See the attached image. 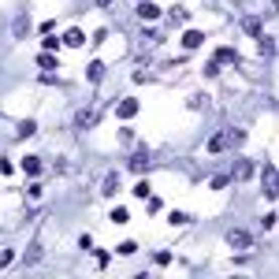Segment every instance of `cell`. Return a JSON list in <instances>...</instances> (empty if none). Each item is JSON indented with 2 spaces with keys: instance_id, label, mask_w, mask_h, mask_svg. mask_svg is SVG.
Masks as SVG:
<instances>
[{
  "instance_id": "cell-8",
  "label": "cell",
  "mask_w": 279,
  "mask_h": 279,
  "mask_svg": "<svg viewBox=\"0 0 279 279\" xmlns=\"http://www.w3.org/2000/svg\"><path fill=\"white\" fill-rule=\"evenodd\" d=\"M138 15L146 19V23H153V19L160 15V8H157V4H149V0H146V4H138Z\"/></svg>"
},
{
  "instance_id": "cell-22",
  "label": "cell",
  "mask_w": 279,
  "mask_h": 279,
  "mask_svg": "<svg viewBox=\"0 0 279 279\" xmlns=\"http://www.w3.org/2000/svg\"><path fill=\"white\" fill-rule=\"evenodd\" d=\"M168 224H175V227H182V224H186V213H171V216H168Z\"/></svg>"
},
{
  "instance_id": "cell-2",
  "label": "cell",
  "mask_w": 279,
  "mask_h": 279,
  "mask_svg": "<svg viewBox=\"0 0 279 279\" xmlns=\"http://www.w3.org/2000/svg\"><path fill=\"white\" fill-rule=\"evenodd\" d=\"M264 197L275 201V168L272 164H264Z\"/></svg>"
},
{
  "instance_id": "cell-21",
  "label": "cell",
  "mask_w": 279,
  "mask_h": 279,
  "mask_svg": "<svg viewBox=\"0 0 279 279\" xmlns=\"http://www.w3.org/2000/svg\"><path fill=\"white\" fill-rule=\"evenodd\" d=\"M149 190H153L149 182H138V186H134V197H149Z\"/></svg>"
},
{
  "instance_id": "cell-4",
  "label": "cell",
  "mask_w": 279,
  "mask_h": 279,
  "mask_svg": "<svg viewBox=\"0 0 279 279\" xmlns=\"http://www.w3.org/2000/svg\"><path fill=\"white\" fill-rule=\"evenodd\" d=\"M242 30H246L249 37H261V19H257V15H246V19H242Z\"/></svg>"
},
{
  "instance_id": "cell-7",
  "label": "cell",
  "mask_w": 279,
  "mask_h": 279,
  "mask_svg": "<svg viewBox=\"0 0 279 279\" xmlns=\"http://www.w3.org/2000/svg\"><path fill=\"white\" fill-rule=\"evenodd\" d=\"M86 79H90V82H101V79H104V63L93 60L90 67H86Z\"/></svg>"
},
{
  "instance_id": "cell-19",
  "label": "cell",
  "mask_w": 279,
  "mask_h": 279,
  "mask_svg": "<svg viewBox=\"0 0 279 279\" xmlns=\"http://www.w3.org/2000/svg\"><path fill=\"white\" fill-rule=\"evenodd\" d=\"M127 220H130L127 208H115V213H112V224H127Z\"/></svg>"
},
{
  "instance_id": "cell-11",
  "label": "cell",
  "mask_w": 279,
  "mask_h": 279,
  "mask_svg": "<svg viewBox=\"0 0 279 279\" xmlns=\"http://www.w3.org/2000/svg\"><path fill=\"white\" fill-rule=\"evenodd\" d=\"M93 123H97V112H82L79 119H75V127H79V130H86V127H93Z\"/></svg>"
},
{
  "instance_id": "cell-14",
  "label": "cell",
  "mask_w": 279,
  "mask_h": 279,
  "mask_svg": "<svg viewBox=\"0 0 279 279\" xmlns=\"http://www.w3.org/2000/svg\"><path fill=\"white\" fill-rule=\"evenodd\" d=\"M34 130H37V127H34V119H23V123L15 127V134H19V138H30Z\"/></svg>"
},
{
  "instance_id": "cell-16",
  "label": "cell",
  "mask_w": 279,
  "mask_h": 279,
  "mask_svg": "<svg viewBox=\"0 0 279 279\" xmlns=\"http://www.w3.org/2000/svg\"><path fill=\"white\" fill-rule=\"evenodd\" d=\"M216 63L224 67V63H235V52L231 49H216Z\"/></svg>"
},
{
  "instance_id": "cell-10",
  "label": "cell",
  "mask_w": 279,
  "mask_h": 279,
  "mask_svg": "<svg viewBox=\"0 0 279 279\" xmlns=\"http://www.w3.org/2000/svg\"><path fill=\"white\" fill-rule=\"evenodd\" d=\"M227 149V134H213L208 138V153H224Z\"/></svg>"
},
{
  "instance_id": "cell-24",
  "label": "cell",
  "mask_w": 279,
  "mask_h": 279,
  "mask_svg": "<svg viewBox=\"0 0 279 279\" xmlns=\"http://www.w3.org/2000/svg\"><path fill=\"white\" fill-rule=\"evenodd\" d=\"M97 4H101V8H108V4H112V0H97Z\"/></svg>"
},
{
  "instance_id": "cell-20",
  "label": "cell",
  "mask_w": 279,
  "mask_h": 279,
  "mask_svg": "<svg viewBox=\"0 0 279 279\" xmlns=\"http://www.w3.org/2000/svg\"><path fill=\"white\" fill-rule=\"evenodd\" d=\"M119 253H123V257H130V253H138V242H119Z\"/></svg>"
},
{
  "instance_id": "cell-15",
  "label": "cell",
  "mask_w": 279,
  "mask_h": 279,
  "mask_svg": "<svg viewBox=\"0 0 279 279\" xmlns=\"http://www.w3.org/2000/svg\"><path fill=\"white\" fill-rule=\"evenodd\" d=\"M37 67H45V71H52V67H56V56H52V52H41V56H37Z\"/></svg>"
},
{
  "instance_id": "cell-3",
  "label": "cell",
  "mask_w": 279,
  "mask_h": 279,
  "mask_svg": "<svg viewBox=\"0 0 279 279\" xmlns=\"http://www.w3.org/2000/svg\"><path fill=\"white\" fill-rule=\"evenodd\" d=\"M201 41H205L201 30H186V34H182V49H201Z\"/></svg>"
},
{
  "instance_id": "cell-9",
  "label": "cell",
  "mask_w": 279,
  "mask_h": 279,
  "mask_svg": "<svg viewBox=\"0 0 279 279\" xmlns=\"http://www.w3.org/2000/svg\"><path fill=\"white\" fill-rule=\"evenodd\" d=\"M142 168H149V157H146V149H138L130 157V171H142Z\"/></svg>"
},
{
  "instance_id": "cell-1",
  "label": "cell",
  "mask_w": 279,
  "mask_h": 279,
  "mask_svg": "<svg viewBox=\"0 0 279 279\" xmlns=\"http://www.w3.org/2000/svg\"><path fill=\"white\" fill-rule=\"evenodd\" d=\"M227 246L231 249H249L253 238H249V231H227Z\"/></svg>"
},
{
  "instance_id": "cell-17",
  "label": "cell",
  "mask_w": 279,
  "mask_h": 279,
  "mask_svg": "<svg viewBox=\"0 0 279 279\" xmlns=\"http://www.w3.org/2000/svg\"><path fill=\"white\" fill-rule=\"evenodd\" d=\"M41 45H45V52H56L63 41H60V37H52V34H45V41H41Z\"/></svg>"
},
{
  "instance_id": "cell-12",
  "label": "cell",
  "mask_w": 279,
  "mask_h": 279,
  "mask_svg": "<svg viewBox=\"0 0 279 279\" xmlns=\"http://www.w3.org/2000/svg\"><path fill=\"white\" fill-rule=\"evenodd\" d=\"M63 45H75V49H79V45H86V34H82V30H67Z\"/></svg>"
},
{
  "instance_id": "cell-23",
  "label": "cell",
  "mask_w": 279,
  "mask_h": 279,
  "mask_svg": "<svg viewBox=\"0 0 279 279\" xmlns=\"http://www.w3.org/2000/svg\"><path fill=\"white\" fill-rule=\"evenodd\" d=\"M272 49H275L272 37H261V52H264V56H272Z\"/></svg>"
},
{
  "instance_id": "cell-5",
  "label": "cell",
  "mask_w": 279,
  "mask_h": 279,
  "mask_svg": "<svg viewBox=\"0 0 279 279\" xmlns=\"http://www.w3.org/2000/svg\"><path fill=\"white\" fill-rule=\"evenodd\" d=\"M23 171H26V175H41V171H45L41 157H26V160H23Z\"/></svg>"
},
{
  "instance_id": "cell-18",
  "label": "cell",
  "mask_w": 279,
  "mask_h": 279,
  "mask_svg": "<svg viewBox=\"0 0 279 279\" xmlns=\"http://www.w3.org/2000/svg\"><path fill=\"white\" fill-rule=\"evenodd\" d=\"M15 261V249H0V268H8Z\"/></svg>"
},
{
  "instance_id": "cell-6",
  "label": "cell",
  "mask_w": 279,
  "mask_h": 279,
  "mask_svg": "<svg viewBox=\"0 0 279 279\" xmlns=\"http://www.w3.org/2000/svg\"><path fill=\"white\" fill-rule=\"evenodd\" d=\"M119 119H134V115H138V101H119Z\"/></svg>"
},
{
  "instance_id": "cell-13",
  "label": "cell",
  "mask_w": 279,
  "mask_h": 279,
  "mask_svg": "<svg viewBox=\"0 0 279 279\" xmlns=\"http://www.w3.org/2000/svg\"><path fill=\"white\" fill-rule=\"evenodd\" d=\"M253 175V164H249V160H238L235 164V179H249Z\"/></svg>"
}]
</instances>
